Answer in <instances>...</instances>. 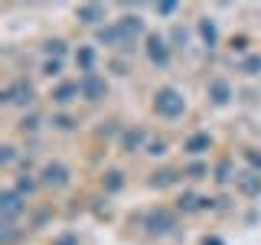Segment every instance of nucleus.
I'll return each mask as SVG.
<instances>
[{
	"label": "nucleus",
	"mask_w": 261,
	"mask_h": 245,
	"mask_svg": "<svg viewBox=\"0 0 261 245\" xmlns=\"http://www.w3.org/2000/svg\"><path fill=\"white\" fill-rule=\"evenodd\" d=\"M56 245H75V235H62V239H56Z\"/></svg>",
	"instance_id": "33"
},
{
	"label": "nucleus",
	"mask_w": 261,
	"mask_h": 245,
	"mask_svg": "<svg viewBox=\"0 0 261 245\" xmlns=\"http://www.w3.org/2000/svg\"><path fill=\"white\" fill-rule=\"evenodd\" d=\"M43 183H46V186H56V190L69 186V167H65V163H59V160L46 163V167H43Z\"/></svg>",
	"instance_id": "5"
},
{
	"label": "nucleus",
	"mask_w": 261,
	"mask_h": 245,
	"mask_svg": "<svg viewBox=\"0 0 261 245\" xmlns=\"http://www.w3.org/2000/svg\"><path fill=\"white\" fill-rule=\"evenodd\" d=\"M98 43H105V46H124V36H121L118 27H101V30H98Z\"/></svg>",
	"instance_id": "13"
},
{
	"label": "nucleus",
	"mask_w": 261,
	"mask_h": 245,
	"mask_svg": "<svg viewBox=\"0 0 261 245\" xmlns=\"http://www.w3.org/2000/svg\"><path fill=\"white\" fill-rule=\"evenodd\" d=\"M199 36L206 39V46L212 49V46L219 43V33H216V23H212V20H199Z\"/></svg>",
	"instance_id": "14"
},
{
	"label": "nucleus",
	"mask_w": 261,
	"mask_h": 245,
	"mask_svg": "<svg viewBox=\"0 0 261 245\" xmlns=\"http://www.w3.org/2000/svg\"><path fill=\"white\" fill-rule=\"evenodd\" d=\"M170 183H176V170H160V174L150 177V186H157V190H163Z\"/></svg>",
	"instance_id": "17"
},
{
	"label": "nucleus",
	"mask_w": 261,
	"mask_h": 245,
	"mask_svg": "<svg viewBox=\"0 0 261 245\" xmlns=\"http://www.w3.org/2000/svg\"><path fill=\"white\" fill-rule=\"evenodd\" d=\"M245 157H248V163H251L255 170H261V154H258V151H245Z\"/></svg>",
	"instance_id": "27"
},
{
	"label": "nucleus",
	"mask_w": 261,
	"mask_h": 245,
	"mask_svg": "<svg viewBox=\"0 0 261 245\" xmlns=\"http://www.w3.org/2000/svg\"><path fill=\"white\" fill-rule=\"evenodd\" d=\"M242 72H248V76H258V72H261V56H245Z\"/></svg>",
	"instance_id": "20"
},
{
	"label": "nucleus",
	"mask_w": 261,
	"mask_h": 245,
	"mask_svg": "<svg viewBox=\"0 0 261 245\" xmlns=\"http://www.w3.org/2000/svg\"><path fill=\"white\" fill-rule=\"evenodd\" d=\"M75 62L82 65V72H92V65H95V49H92V46H82L79 53H75Z\"/></svg>",
	"instance_id": "16"
},
{
	"label": "nucleus",
	"mask_w": 261,
	"mask_h": 245,
	"mask_svg": "<svg viewBox=\"0 0 261 245\" xmlns=\"http://www.w3.org/2000/svg\"><path fill=\"white\" fill-rule=\"evenodd\" d=\"M239 180V190L245 196H261V177L258 174H242V177H235Z\"/></svg>",
	"instance_id": "11"
},
{
	"label": "nucleus",
	"mask_w": 261,
	"mask_h": 245,
	"mask_svg": "<svg viewBox=\"0 0 261 245\" xmlns=\"http://www.w3.org/2000/svg\"><path fill=\"white\" fill-rule=\"evenodd\" d=\"M46 53H49V56H56V59H59V56L65 53V43H62V39H53V43H46Z\"/></svg>",
	"instance_id": "21"
},
{
	"label": "nucleus",
	"mask_w": 261,
	"mask_h": 245,
	"mask_svg": "<svg viewBox=\"0 0 261 245\" xmlns=\"http://www.w3.org/2000/svg\"><path fill=\"white\" fill-rule=\"evenodd\" d=\"M216 180H219V183H228V163H219V170H216Z\"/></svg>",
	"instance_id": "29"
},
{
	"label": "nucleus",
	"mask_w": 261,
	"mask_h": 245,
	"mask_svg": "<svg viewBox=\"0 0 261 245\" xmlns=\"http://www.w3.org/2000/svg\"><path fill=\"white\" fill-rule=\"evenodd\" d=\"M75 95H82L79 92V82H59V85H56V92H53V102L69 105V102H75Z\"/></svg>",
	"instance_id": "9"
},
{
	"label": "nucleus",
	"mask_w": 261,
	"mask_h": 245,
	"mask_svg": "<svg viewBox=\"0 0 261 245\" xmlns=\"http://www.w3.org/2000/svg\"><path fill=\"white\" fill-rule=\"evenodd\" d=\"M43 72H46V76H59V72H62V62H59V59L46 62V69H43Z\"/></svg>",
	"instance_id": "26"
},
{
	"label": "nucleus",
	"mask_w": 261,
	"mask_h": 245,
	"mask_svg": "<svg viewBox=\"0 0 261 245\" xmlns=\"http://www.w3.org/2000/svg\"><path fill=\"white\" fill-rule=\"evenodd\" d=\"M186 174L199 180V177H206V174H209V167H206V163H193V167H186Z\"/></svg>",
	"instance_id": "23"
},
{
	"label": "nucleus",
	"mask_w": 261,
	"mask_h": 245,
	"mask_svg": "<svg viewBox=\"0 0 261 245\" xmlns=\"http://www.w3.org/2000/svg\"><path fill=\"white\" fill-rule=\"evenodd\" d=\"M176 10V4H173V0H170V4H157V13H163V16H167V13H173Z\"/></svg>",
	"instance_id": "30"
},
{
	"label": "nucleus",
	"mask_w": 261,
	"mask_h": 245,
	"mask_svg": "<svg viewBox=\"0 0 261 245\" xmlns=\"http://www.w3.org/2000/svg\"><path fill=\"white\" fill-rule=\"evenodd\" d=\"M153 111L163 114V118H179V114L186 111V98L176 92V88H157V95H153Z\"/></svg>",
	"instance_id": "1"
},
{
	"label": "nucleus",
	"mask_w": 261,
	"mask_h": 245,
	"mask_svg": "<svg viewBox=\"0 0 261 245\" xmlns=\"http://www.w3.org/2000/svg\"><path fill=\"white\" fill-rule=\"evenodd\" d=\"M173 43H186V30H183V27L173 30Z\"/></svg>",
	"instance_id": "31"
},
{
	"label": "nucleus",
	"mask_w": 261,
	"mask_h": 245,
	"mask_svg": "<svg viewBox=\"0 0 261 245\" xmlns=\"http://www.w3.org/2000/svg\"><path fill=\"white\" fill-rule=\"evenodd\" d=\"M79 92H82V98H88V102H98V98H105L108 85H105V79L98 76V72H82V79H79Z\"/></svg>",
	"instance_id": "3"
},
{
	"label": "nucleus",
	"mask_w": 261,
	"mask_h": 245,
	"mask_svg": "<svg viewBox=\"0 0 261 245\" xmlns=\"http://www.w3.org/2000/svg\"><path fill=\"white\" fill-rule=\"evenodd\" d=\"M147 154L160 157V154H167V144H163V141H150V144H147Z\"/></svg>",
	"instance_id": "24"
},
{
	"label": "nucleus",
	"mask_w": 261,
	"mask_h": 245,
	"mask_svg": "<svg viewBox=\"0 0 261 245\" xmlns=\"http://www.w3.org/2000/svg\"><path fill=\"white\" fill-rule=\"evenodd\" d=\"M13 160V147H4V154H0V163H10Z\"/></svg>",
	"instance_id": "32"
},
{
	"label": "nucleus",
	"mask_w": 261,
	"mask_h": 245,
	"mask_svg": "<svg viewBox=\"0 0 261 245\" xmlns=\"http://www.w3.org/2000/svg\"><path fill=\"white\" fill-rule=\"evenodd\" d=\"M209 144H212L209 134H193L190 141H186V151H190V154H202V151H209Z\"/></svg>",
	"instance_id": "15"
},
{
	"label": "nucleus",
	"mask_w": 261,
	"mask_h": 245,
	"mask_svg": "<svg viewBox=\"0 0 261 245\" xmlns=\"http://www.w3.org/2000/svg\"><path fill=\"white\" fill-rule=\"evenodd\" d=\"M20 128H23V131H36V128H39V118H23Z\"/></svg>",
	"instance_id": "28"
},
{
	"label": "nucleus",
	"mask_w": 261,
	"mask_h": 245,
	"mask_svg": "<svg viewBox=\"0 0 261 245\" xmlns=\"http://www.w3.org/2000/svg\"><path fill=\"white\" fill-rule=\"evenodd\" d=\"M147 56H150L153 65H167V62H170V46H167V39L157 36V33H150V36H147Z\"/></svg>",
	"instance_id": "6"
},
{
	"label": "nucleus",
	"mask_w": 261,
	"mask_h": 245,
	"mask_svg": "<svg viewBox=\"0 0 261 245\" xmlns=\"http://www.w3.org/2000/svg\"><path fill=\"white\" fill-rule=\"evenodd\" d=\"M0 212H4V219L10 223V219H16L23 212V196L16 190H4L0 193Z\"/></svg>",
	"instance_id": "7"
},
{
	"label": "nucleus",
	"mask_w": 261,
	"mask_h": 245,
	"mask_svg": "<svg viewBox=\"0 0 261 245\" xmlns=\"http://www.w3.org/2000/svg\"><path fill=\"white\" fill-rule=\"evenodd\" d=\"M144 229H147V232H153V235L173 232V229H176V212L173 209H163V206L150 209V212H147V219H144Z\"/></svg>",
	"instance_id": "2"
},
{
	"label": "nucleus",
	"mask_w": 261,
	"mask_h": 245,
	"mask_svg": "<svg viewBox=\"0 0 261 245\" xmlns=\"http://www.w3.org/2000/svg\"><path fill=\"white\" fill-rule=\"evenodd\" d=\"M202 245H225L222 239H216V235H209V239H202Z\"/></svg>",
	"instance_id": "34"
},
{
	"label": "nucleus",
	"mask_w": 261,
	"mask_h": 245,
	"mask_svg": "<svg viewBox=\"0 0 261 245\" xmlns=\"http://www.w3.org/2000/svg\"><path fill=\"white\" fill-rule=\"evenodd\" d=\"M53 125H56V128H62V131H69L72 125H75V121H72V118H69V114H59V118H56V121H53Z\"/></svg>",
	"instance_id": "25"
},
{
	"label": "nucleus",
	"mask_w": 261,
	"mask_h": 245,
	"mask_svg": "<svg viewBox=\"0 0 261 245\" xmlns=\"http://www.w3.org/2000/svg\"><path fill=\"white\" fill-rule=\"evenodd\" d=\"M79 20L82 23H98V20H105V7H98V4H85V7H79Z\"/></svg>",
	"instance_id": "12"
},
{
	"label": "nucleus",
	"mask_w": 261,
	"mask_h": 245,
	"mask_svg": "<svg viewBox=\"0 0 261 245\" xmlns=\"http://www.w3.org/2000/svg\"><path fill=\"white\" fill-rule=\"evenodd\" d=\"M33 98H36V92H33V85H30L27 79H16L13 85L4 92V102L7 105H30Z\"/></svg>",
	"instance_id": "4"
},
{
	"label": "nucleus",
	"mask_w": 261,
	"mask_h": 245,
	"mask_svg": "<svg viewBox=\"0 0 261 245\" xmlns=\"http://www.w3.org/2000/svg\"><path fill=\"white\" fill-rule=\"evenodd\" d=\"M209 98H212L216 105H225L228 98H232V85H228L225 79H212V82H209Z\"/></svg>",
	"instance_id": "10"
},
{
	"label": "nucleus",
	"mask_w": 261,
	"mask_h": 245,
	"mask_svg": "<svg viewBox=\"0 0 261 245\" xmlns=\"http://www.w3.org/2000/svg\"><path fill=\"white\" fill-rule=\"evenodd\" d=\"M118 30H121V36H124V46H127V39L134 43V39L144 33V20H137V16H124V20L118 23Z\"/></svg>",
	"instance_id": "8"
},
{
	"label": "nucleus",
	"mask_w": 261,
	"mask_h": 245,
	"mask_svg": "<svg viewBox=\"0 0 261 245\" xmlns=\"http://www.w3.org/2000/svg\"><path fill=\"white\" fill-rule=\"evenodd\" d=\"M121 141H124L127 151H137V147H141V141H144V131H141V128H134V131H127Z\"/></svg>",
	"instance_id": "19"
},
{
	"label": "nucleus",
	"mask_w": 261,
	"mask_h": 245,
	"mask_svg": "<svg viewBox=\"0 0 261 245\" xmlns=\"http://www.w3.org/2000/svg\"><path fill=\"white\" fill-rule=\"evenodd\" d=\"M33 186H36V183H33V180H30L27 174H23L20 180H16V193H20V196H23V193H30V190H33Z\"/></svg>",
	"instance_id": "22"
},
{
	"label": "nucleus",
	"mask_w": 261,
	"mask_h": 245,
	"mask_svg": "<svg viewBox=\"0 0 261 245\" xmlns=\"http://www.w3.org/2000/svg\"><path fill=\"white\" fill-rule=\"evenodd\" d=\"M121 186H124V174L121 170H111L108 177H105V190H111V193H118Z\"/></svg>",
	"instance_id": "18"
}]
</instances>
